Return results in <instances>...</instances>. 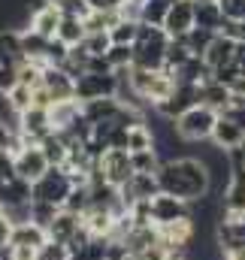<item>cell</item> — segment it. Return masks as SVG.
<instances>
[{"instance_id": "9", "label": "cell", "mask_w": 245, "mask_h": 260, "mask_svg": "<svg viewBox=\"0 0 245 260\" xmlns=\"http://www.w3.org/2000/svg\"><path fill=\"white\" fill-rule=\"evenodd\" d=\"M100 170H103V182H109V185H115V188H124V185L136 176L127 148H109V151L100 157Z\"/></svg>"}, {"instance_id": "32", "label": "cell", "mask_w": 245, "mask_h": 260, "mask_svg": "<svg viewBox=\"0 0 245 260\" xmlns=\"http://www.w3.org/2000/svg\"><path fill=\"white\" fill-rule=\"evenodd\" d=\"M112 46H136V37H139V24L136 21H118L112 30Z\"/></svg>"}, {"instance_id": "31", "label": "cell", "mask_w": 245, "mask_h": 260, "mask_svg": "<svg viewBox=\"0 0 245 260\" xmlns=\"http://www.w3.org/2000/svg\"><path fill=\"white\" fill-rule=\"evenodd\" d=\"M58 206H49V203H30V224H37V227H43L46 233H49V227H52V221L58 218Z\"/></svg>"}, {"instance_id": "37", "label": "cell", "mask_w": 245, "mask_h": 260, "mask_svg": "<svg viewBox=\"0 0 245 260\" xmlns=\"http://www.w3.org/2000/svg\"><path fill=\"white\" fill-rule=\"evenodd\" d=\"M15 85H21V79H18V64H0V94H9Z\"/></svg>"}, {"instance_id": "23", "label": "cell", "mask_w": 245, "mask_h": 260, "mask_svg": "<svg viewBox=\"0 0 245 260\" xmlns=\"http://www.w3.org/2000/svg\"><path fill=\"white\" fill-rule=\"evenodd\" d=\"M227 24L224 12H221V3H209V6H197V27L209 30V34H221Z\"/></svg>"}, {"instance_id": "43", "label": "cell", "mask_w": 245, "mask_h": 260, "mask_svg": "<svg viewBox=\"0 0 245 260\" xmlns=\"http://www.w3.org/2000/svg\"><path fill=\"white\" fill-rule=\"evenodd\" d=\"M12 139H15V133H12V127L0 118V148H9L12 145Z\"/></svg>"}, {"instance_id": "29", "label": "cell", "mask_w": 245, "mask_h": 260, "mask_svg": "<svg viewBox=\"0 0 245 260\" xmlns=\"http://www.w3.org/2000/svg\"><path fill=\"white\" fill-rule=\"evenodd\" d=\"M191 58H194V55L188 52V46H185L182 40H170V49H167V64H164V70H170V73L176 76V70H182Z\"/></svg>"}, {"instance_id": "25", "label": "cell", "mask_w": 245, "mask_h": 260, "mask_svg": "<svg viewBox=\"0 0 245 260\" xmlns=\"http://www.w3.org/2000/svg\"><path fill=\"white\" fill-rule=\"evenodd\" d=\"M173 3H176V0H145V3H142V24L164 27V21H167Z\"/></svg>"}, {"instance_id": "44", "label": "cell", "mask_w": 245, "mask_h": 260, "mask_svg": "<svg viewBox=\"0 0 245 260\" xmlns=\"http://www.w3.org/2000/svg\"><path fill=\"white\" fill-rule=\"evenodd\" d=\"M224 115H230V118H233V121H236V124L245 130V106H230Z\"/></svg>"}, {"instance_id": "46", "label": "cell", "mask_w": 245, "mask_h": 260, "mask_svg": "<svg viewBox=\"0 0 245 260\" xmlns=\"http://www.w3.org/2000/svg\"><path fill=\"white\" fill-rule=\"evenodd\" d=\"M167 260H188V257H185V254H170Z\"/></svg>"}, {"instance_id": "7", "label": "cell", "mask_w": 245, "mask_h": 260, "mask_svg": "<svg viewBox=\"0 0 245 260\" xmlns=\"http://www.w3.org/2000/svg\"><path fill=\"white\" fill-rule=\"evenodd\" d=\"M106 97H118V79H115V73H109V76L85 73V76L76 82V100H79V103L106 100Z\"/></svg>"}, {"instance_id": "35", "label": "cell", "mask_w": 245, "mask_h": 260, "mask_svg": "<svg viewBox=\"0 0 245 260\" xmlns=\"http://www.w3.org/2000/svg\"><path fill=\"white\" fill-rule=\"evenodd\" d=\"M67 58H70V46L55 37V40L49 43V52H46V67H64Z\"/></svg>"}, {"instance_id": "27", "label": "cell", "mask_w": 245, "mask_h": 260, "mask_svg": "<svg viewBox=\"0 0 245 260\" xmlns=\"http://www.w3.org/2000/svg\"><path fill=\"white\" fill-rule=\"evenodd\" d=\"M215 37H218V34H209V30H203V27H194L191 34H185V37H182V43L188 46V52H191L194 58H203Z\"/></svg>"}, {"instance_id": "1", "label": "cell", "mask_w": 245, "mask_h": 260, "mask_svg": "<svg viewBox=\"0 0 245 260\" xmlns=\"http://www.w3.org/2000/svg\"><path fill=\"white\" fill-rule=\"evenodd\" d=\"M158 182H161V191L164 194H176L182 200H203L209 197V170L200 157L188 154V157H179V160H170L158 170Z\"/></svg>"}, {"instance_id": "15", "label": "cell", "mask_w": 245, "mask_h": 260, "mask_svg": "<svg viewBox=\"0 0 245 260\" xmlns=\"http://www.w3.org/2000/svg\"><path fill=\"white\" fill-rule=\"evenodd\" d=\"M203 61H206V67H209L212 73L221 70V67H227V64H236V43H233L230 37L218 34V37L212 40V46L206 49Z\"/></svg>"}, {"instance_id": "47", "label": "cell", "mask_w": 245, "mask_h": 260, "mask_svg": "<svg viewBox=\"0 0 245 260\" xmlns=\"http://www.w3.org/2000/svg\"><path fill=\"white\" fill-rule=\"evenodd\" d=\"M133 3H145V0H133Z\"/></svg>"}, {"instance_id": "6", "label": "cell", "mask_w": 245, "mask_h": 260, "mask_svg": "<svg viewBox=\"0 0 245 260\" xmlns=\"http://www.w3.org/2000/svg\"><path fill=\"white\" fill-rule=\"evenodd\" d=\"M194 106H200V85H188V82H176V91L164 100V103H158L155 106V112L158 115H164V118H170V121H179L188 109H194Z\"/></svg>"}, {"instance_id": "42", "label": "cell", "mask_w": 245, "mask_h": 260, "mask_svg": "<svg viewBox=\"0 0 245 260\" xmlns=\"http://www.w3.org/2000/svg\"><path fill=\"white\" fill-rule=\"evenodd\" d=\"M12 230H15V224H12V218L0 209V248L3 245H9V236H12Z\"/></svg>"}, {"instance_id": "19", "label": "cell", "mask_w": 245, "mask_h": 260, "mask_svg": "<svg viewBox=\"0 0 245 260\" xmlns=\"http://www.w3.org/2000/svg\"><path fill=\"white\" fill-rule=\"evenodd\" d=\"M61 18H64V12L58 6H46L43 12H37L30 18V30H37L46 40H55L58 37V27H61Z\"/></svg>"}, {"instance_id": "38", "label": "cell", "mask_w": 245, "mask_h": 260, "mask_svg": "<svg viewBox=\"0 0 245 260\" xmlns=\"http://www.w3.org/2000/svg\"><path fill=\"white\" fill-rule=\"evenodd\" d=\"M40 260H73V254H70V248H67V245L49 239V242L40 248Z\"/></svg>"}, {"instance_id": "36", "label": "cell", "mask_w": 245, "mask_h": 260, "mask_svg": "<svg viewBox=\"0 0 245 260\" xmlns=\"http://www.w3.org/2000/svg\"><path fill=\"white\" fill-rule=\"evenodd\" d=\"M12 179H18V173H15V154L9 148H0V185H9Z\"/></svg>"}, {"instance_id": "22", "label": "cell", "mask_w": 245, "mask_h": 260, "mask_svg": "<svg viewBox=\"0 0 245 260\" xmlns=\"http://www.w3.org/2000/svg\"><path fill=\"white\" fill-rule=\"evenodd\" d=\"M85 37H88V30H85V18L64 15V18H61V27H58V40H61V43H67V46L73 49V46H82V43H85Z\"/></svg>"}, {"instance_id": "3", "label": "cell", "mask_w": 245, "mask_h": 260, "mask_svg": "<svg viewBox=\"0 0 245 260\" xmlns=\"http://www.w3.org/2000/svg\"><path fill=\"white\" fill-rule=\"evenodd\" d=\"M73 188H76V185H73L70 173L61 170V167H52L40 182L30 185V203H49V206L64 209V203H67V197H70Z\"/></svg>"}, {"instance_id": "34", "label": "cell", "mask_w": 245, "mask_h": 260, "mask_svg": "<svg viewBox=\"0 0 245 260\" xmlns=\"http://www.w3.org/2000/svg\"><path fill=\"white\" fill-rule=\"evenodd\" d=\"M106 61L112 64V70L133 67V61H136V49H133V46H112L109 55H106Z\"/></svg>"}, {"instance_id": "33", "label": "cell", "mask_w": 245, "mask_h": 260, "mask_svg": "<svg viewBox=\"0 0 245 260\" xmlns=\"http://www.w3.org/2000/svg\"><path fill=\"white\" fill-rule=\"evenodd\" d=\"M82 46L88 49L91 58H103V55H109V49H112V37H109V30H106V34H88Z\"/></svg>"}, {"instance_id": "11", "label": "cell", "mask_w": 245, "mask_h": 260, "mask_svg": "<svg viewBox=\"0 0 245 260\" xmlns=\"http://www.w3.org/2000/svg\"><path fill=\"white\" fill-rule=\"evenodd\" d=\"M215 239H218V245L227 257L236 254V251H245V218L224 215L215 227Z\"/></svg>"}, {"instance_id": "18", "label": "cell", "mask_w": 245, "mask_h": 260, "mask_svg": "<svg viewBox=\"0 0 245 260\" xmlns=\"http://www.w3.org/2000/svg\"><path fill=\"white\" fill-rule=\"evenodd\" d=\"M49 242V233L43 230V227H37V224H15V230H12V236H9V245H24V248H43Z\"/></svg>"}, {"instance_id": "26", "label": "cell", "mask_w": 245, "mask_h": 260, "mask_svg": "<svg viewBox=\"0 0 245 260\" xmlns=\"http://www.w3.org/2000/svg\"><path fill=\"white\" fill-rule=\"evenodd\" d=\"M130 164H133V173H136V176H158V170L164 167L155 148H148V151H133V154H130Z\"/></svg>"}, {"instance_id": "40", "label": "cell", "mask_w": 245, "mask_h": 260, "mask_svg": "<svg viewBox=\"0 0 245 260\" xmlns=\"http://www.w3.org/2000/svg\"><path fill=\"white\" fill-rule=\"evenodd\" d=\"M118 18H121V21H136V24H142V3L124 0L121 6H118Z\"/></svg>"}, {"instance_id": "16", "label": "cell", "mask_w": 245, "mask_h": 260, "mask_svg": "<svg viewBox=\"0 0 245 260\" xmlns=\"http://www.w3.org/2000/svg\"><path fill=\"white\" fill-rule=\"evenodd\" d=\"M230 97H233V91L227 85H218L215 79H209V82L200 85V103L209 106V109H215L218 115H224L230 109Z\"/></svg>"}, {"instance_id": "2", "label": "cell", "mask_w": 245, "mask_h": 260, "mask_svg": "<svg viewBox=\"0 0 245 260\" xmlns=\"http://www.w3.org/2000/svg\"><path fill=\"white\" fill-rule=\"evenodd\" d=\"M133 49H136L133 67H139V70H164L167 49H170V34L164 27H155V24H139V37H136Z\"/></svg>"}, {"instance_id": "8", "label": "cell", "mask_w": 245, "mask_h": 260, "mask_svg": "<svg viewBox=\"0 0 245 260\" xmlns=\"http://www.w3.org/2000/svg\"><path fill=\"white\" fill-rule=\"evenodd\" d=\"M49 170H52V164H49L43 145H24V148L15 154V173H18V179H24V182H30V185L40 182Z\"/></svg>"}, {"instance_id": "45", "label": "cell", "mask_w": 245, "mask_h": 260, "mask_svg": "<svg viewBox=\"0 0 245 260\" xmlns=\"http://www.w3.org/2000/svg\"><path fill=\"white\" fill-rule=\"evenodd\" d=\"M197 6H209V3H221V0H194Z\"/></svg>"}, {"instance_id": "20", "label": "cell", "mask_w": 245, "mask_h": 260, "mask_svg": "<svg viewBox=\"0 0 245 260\" xmlns=\"http://www.w3.org/2000/svg\"><path fill=\"white\" fill-rule=\"evenodd\" d=\"M49 43L52 40H46V37H40L37 30H21V55L27 58V61H37V64H46V52H49Z\"/></svg>"}, {"instance_id": "21", "label": "cell", "mask_w": 245, "mask_h": 260, "mask_svg": "<svg viewBox=\"0 0 245 260\" xmlns=\"http://www.w3.org/2000/svg\"><path fill=\"white\" fill-rule=\"evenodd\" d=\"M82 118V103L79 100H61L52 106V124L55 130H70Z\"/></svg>"}, {"instance_id": "17", "label": "cell", "mask_w": 245, "mask_h": 260, "mask_svg": "<svg viewBox=\"0 0 245 260\" xmlns=\"http://www.w3.org/2000/svg\"><path fill=\"white\" fill-rule=\"evenodd\" d=\"M121 112V100L118 97H106V100H91V103H82V115L91 121V124H106V121H115V115Z\"/></svg>"}, {"instance_id": "30", "label": "cell", "mask_w": 245, "mask_h": 260, "mask_svg": "<svg viewBox=\"0 0 245 260\" xmlns=\"http://www.w3.org/2000/svg\"><path fill=\"white\" fill-rule=\"evenodd\" d=\"M6 103H9V109L12 112H27L30 106H34V88H27V85H15L9 94H6Z\"/></svg>"}, {"instance_id": "10", "label": "cell", "mask_w": 245, "mask_h": 260, "mask_svg": "<svg viewBox=\"0 0 245 260\" xmlns=\"http://www.w3.org/2000/svg\"><path fill=\"white\" fill-rule=\"evenodd\" d=\"M194 27H197V3L194 0H176L167 21H164V30L170 34V40H182Z\"/></svg>"}, {"instance_id": "4", "label": "cell", "mask_w": 245, "mask_h": 260, "mask_svg": "<svg viewBox=\"0 0 245 260\" xmlns=\"http://www.w3.org/2000/svg\"><path fill=\"white\" fill-rule=\"evenodd\" d=\"M215 124H218V112L200 103V106L188 109L182 118L176 121V130H179V136L185 142H209Z\"/></svg>"}, {"instance_id": "28", "label": "cell", "mask_w": 245, "mask_h": 260, "mask_svg": "<svg viewBox=\"0 0 245 260\" xmlns=\"http://www.w3.org/2000/svg\"><path fill=\"white\" fill-rule=\"evenodd\" d=\"M155 148V133L148 124H139V127H130L127 130V151H148Z\"/></svg>"}, {"instance_id": "12", "label": "cell", "mask_w": 245, "mask_h": 260, "mask_svg": "<svg viewBox=\"0 0 245 260\" xmlns=\"http://www.w3.org/2000/svg\"><path fill=\"white\" fill-rule=\"evenodd\" d=\"M43 88L55 97V103L61 100H76V82L70 79V73L64 67H46L43 73Z\"/></svg>"}, {"instance_id": "24", "label": "cell", "mask_w": 245, "mask_h": 260, "mask_svg": "<svg viewBox=\"0 0 245 260\" xmlns=\"http://www.w3.org/2000/svg\"><path fill=\"white\" fill-rule=\"evenodd\" d=\"M43 151H46V157H49V164L52 167H67V160H70V145H67V139H64L61 133L55 130L46 142H43Z\"/></svg>"}, {"instance_id": "13", "label": "cell", "mask_w": 245, "mask_h": 260, "mask_svg": "<svg viewBox=\"0 0 245 260\" xmlns=\"http://www.w3.org/2000/svg\"><path fill=\"white\" fill-rule=\"evenodd\" d=\"M212 142L224 151H233V148H245V130L230 118V115H218V124L212 130Z\"/></svg>"}, {"instance_id": "41", "label": "cell", "mask_w": 245, "mask_h": 260, "mask_svg": "<svg viewBox=\"0 0 245 260\" xmlns=\"http://www.w3.org/2000/svg\"><path fill=\"white\" fill-rule=\"evenodd\" d=\"M85 3H88L91 12H118V6L124 0H85Z\"/></svg>"}, {"instance_id": "5", "label": "cell", "mask_w": 245, "mask_h": 260, "mask_svg": "<svg viewBox=\"0 0 245 260\" xmlns=\"http://www.w3.org/2000/svg\"><path fill=\"white\" fill-rule=\"evenodd\" d=\"M148 209H151V224L158 230L170 227L176 221L191 218V200H182V197H176V194H164V191L148 203Z\"/></svg>"}, {"instance_id": "14", "label": "cell", "mask_w": 245, "mask_h": 260, "mask_svg": "<svg viewBox=\"0 0 245 260\" xmlns=\"http://www.w3.org/2000/svg\"><path fill=\"white\" fill-rule=\"evenodd\" d=\"M82 227H85V224H82V215L61 209V212H58V218H55V221H52V227H49V239H52V242H61V245H70V242L79 236V230H82Z\"/></svg>"}, {"instance_id": "39", "label": "cell", "mask_w": 245, "mask_h": 260, "mask_svg": "<svg viewBox=\"0 0 245 260\" xmlns=\"http://www.w3.org/2000/svg\"><path fill=\"white\" fill-rule=\"evenodd\" d=\"M221 12L227 21H245V0H221Z\"/></svg>"}]
</instances>
